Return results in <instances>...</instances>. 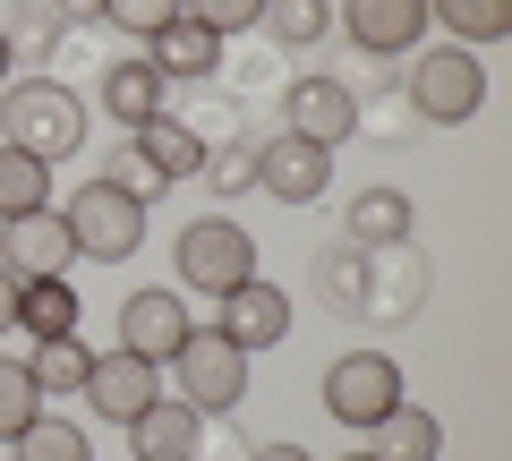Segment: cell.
<instances>
[{
    "label": "cell",
    "mask_w": 512,
    "mask_h": 461,
    "mask_svg": "<svg viewBox=\"0 0 512 461\" xmlns=\"http://www.w3.org/2000/svg\"><path fill=\"white\" fill-rule=\"evenodd\" d=\"M0 146L35 154V163H69L86 146V94L69 77H9L0 86Z\"/></svg>",
    "instance_id": "1"
},
{
    "label": "cell",
    "mask_w": 512,
    "mask_h": 461,
    "mask_svg": "<svg viewBox=\"0 0 512 461\" xmlns=\"http://www.w3.org/2000/svg\"><path fill=\"white\" fill-rule=\"evenodd\" d=\"M478 103H487V60L478 52H461V43H419V52L402 60V111L419 129H461V120H478Z\"/></svg>",
    "instance_id": "2"
},
{
    "label": "cell",
    "mask_w": 512,
    "mask_h": 461,
    "mask_svg": "<svg viewBox=\"0 0 512 461\" xmlns=\"http://www.w3.org/2000/svg\"><path fill=\"white\" fill-rule=\"evenodd\" d=\"M163 368H171V393H180L197 419H222V410L248 402V351H239L222 325H188V342Z\"/></svg>",
    "instance_id": "3"
},
{
    "label": "cell",
    "mask_w": 512,
    "mask_h": 461,
    "mask_svg": "<svg viewBox=\"0 0 512 461\" xmlns=\"http://www.w3.org/2000/svg\"><path fill=\"white\" fill-rule=\"evenodd\" d=\"M60 222H69V240H77V265H128L146 248V205L128 197V188H111V180H86L60 205Z\"/></svg>",
    "instance_id": "4"
},
{
    "label": "cell",
    "mask_w": 512,
    "mask_h": 461,
    "mask_svg": "<svg viewBox=\"0 0 512 461\" xmlns=\"http://www.w3.org/2000/svg\"><path fill=\"white\" fill-rule=\"evenodd\" d=\"M171 274H180V291L222 299L231 282L256 274V231H239L231 214H197V222L180 231V248H171Z\"/></svg>",
    "instance_id": "5"
},
{
    "label": "cell",
    "mask_w": 512,
    "mask_h": 461,
    "mask_svg": "<svg viewBox=\"0 0 512 461\" xmlns=\"http://www.w3.org/2000/svg\"><path fill=\"white\" fill-rule=\"evenodd\" d=\"M393 402H402V359L393 351H342L325 368V419H342V427L367 436Z\"/></svg>",
    "instance_id": "6"
},
{
    "label": "cell",
    "mask_w": 512,
    "mask_h": 461,
    "mask_svg": "<svg viewBox=\"0 0 512 461\" xmlns=\"http://www.w3.org/2000/svg\"><path fill=\"white\" fill-rule=\"evenodd\" d=\"M256 188L274 205H316L333 188V146H308V137H291V129L256 137Z\"/></svg>",
    "instance_id": "7"
},
{
    "label": "cell",
    "mask_w": 512,
    "mask_h": 461,
    "mask_svg": "<svg viewBox=\"0 0 512 461\" xmlns=\"http://www.w3.org/2000/svg\"><path fill=\"white\" fill-rule=\"evenodd\" d=\"M69 265H77V240H69V222H60V205L0 222V274L9 282H52V274H69Z\"/></svg>",
    "instance_id": "8"
},
{
    "label": "cell",
    "mask_w": 512,
    "mask_h": 461,
    "mask_svg": "<svg viewBox=\"0 0 512 461\" xmlns=\"http://www.w3.org/2000/svg\"><path fill=\"white\" fill-rule=\"evenodd\" d=\"M282 129L308 137V146H350L359 137V94L342 77H291L282 86Z\"/></svg>",
    "instance_id": "9"
},
{
    "label": "cell",
    "mask_w": 512,
    "mask_h": 461,
    "mask_svg": "<svg viewBox=\"0 0 512 461\" xmlns=\"http://www.w3.org/2000/svg\"><path fill=\"white\" fill-rule=\"evenodd\" d=\"M342 26L359 60H410L427 43V0H342Z\"/></svg>",
    "instance_id": "10"
},
{
    "label": "cell",
    "mask_w": 512,
    "mask_h": 461,
    "mask_svg": "<svg viewBox=\"0 0 512 461\" xmlns=\"http://www.w3.org/2000/svg\"><path fill=\"white\" fill-rule=\"evenodd\" d=\"M163 393V368L154 359H137V351H94V368H86V385H77V402L94 410V419H111V427H128L137 410Z\"/></svg>",
    "instance_id": "11"
},
{
    "label": "cell",
    "mask_w": 512,
    "mask_h": 461,
    "mask_svg": "<svg viewBox=\"0 0 512 461\" xmlns=\"http://www.w3.org/2000/svg\"><path fill=\"white\" fill-rule=\"evenodd\" d=\"M214 325L256 359V351H274L282 333H291V291H282V282H265V274H248V282H231V291H222Z\"/></svg>",
    "instance_id": "12"
},
{
    "label": "cell",
    "mask_w": 512,
    "mask_h": 461,
    "mask_svg": "<svg viewBox=\"0 0 512 461\" xmlns=\"http://www.w3.org/2000/svg\"><path fill=\"white\" fill-rule=\"evenodd\" d=\"M188 325H197V316H188V299H171V282H154V291H128V299H120V351L154 359V368H163V359L188 342Z\"/></svg>",
    "instance_id": "13"
},
{
    "label": "cell",
    "mask_w": 512,
    "mask_h": 461,
    "mask_svg": "<svg viewBox=\"0 0 512 461\" xmlns=\"http://www.w3.org/2000/svg\"><path fill=\"white\" fill-rule=\"evenodd\" d=\"M128 453L137 461H197L205 453V419L180 402V393H154V402L128 419Z\"/></svg>",
    "instance_id": "14"
},
{
    "label": "cell",
    "mask_w": 512,
    "mask_h": 461,
    "mask_svg": "<svg viewBox=\"0 0 512 461\" xmlns=\"http://www.w3.org/2000/svg\"><path fill=\"white\" fill-rule=\"evenodd\" d=\"M103 111L120 120V129H146V120H163V111H171V77L154 69L146 52H137V60H111V69H103Z\"/></svg>",
    "instance_id": "15"
},
{
    "label": "cell",
    "mask_w": 512,
    "mask_h": 461,
    "mask_svg": "<svg viewBox=\"0 0 512 461\" xmlns=\"http://www.w3.org/2000/svg\"><path fill=\"white\" fill-rule=\"evenodd\" d=\"M367 282H376V248H359V240H333L325 257L308 265V291L325 299L333 316H367Z\"/></svg>",
    "instance_id": "16"
},
{
    "label": "cell",
    "mask_w": 512,
    "mask_h": 461,
    "mask_svg": "<svg viewBox=\"0 0 512 461\" xmlns=\"http://www.w3.org/2000/svg\"><path fill=\"white\" fill-rule=\"evenodd\" d=\"M367 453L376 461H444V419L419 402H393L376 427H367Z\"/></svg>",
    "instance_id": "17"
},
{
    "label": "cell",
    "mask_w": 512,
    "mask_h": 461,
    "mask_svg": "<svg viewBox=\"0 0 512 461\" xmlns=\"http://www.w3.org/2000/svg\"><path fill=\"white\" fill-rule=\"evenodd\" d=\"M146 60L171 77V86H205V77L222 69V35H214V26H197V18H180V26H163V35L146 43Z\"/></svg>",
    "instance_id": "18"
},
{
    "label": "cell",
    "mask_w": 512,
    "mask_h": 461,
    "mask_svg": "<svg viewBox=\"0 0 512 461\" xmlns=\"http://www.w3.org/2000/svg\"><path fill=\"white\" fill-rule=\"evenodd\" d=\"M427 26H444V43L461 52H487L512 35V0H427Z\"/></svg>",
    "instance_id": "19"
},
{
    "label": "cell",
    "mask_w": 512,
    "mask_h": 461,
    "mask_svg": "<svg viewBox=\"0 0 512 461\" xmlns=\"http://www.w3.org/2000/svg\"><path fill=\"white\" fill-rule=\"evenodd\" d=\"M342 240H359V248L410 240V197H402V188H359V197H350V214H342Z\"/></svg>",
    "instance_id": "20"
},
{
    "label": "cell",
    "mask_w": 512,
    "mask_h": 461,
    "mask_svg": "<svg viewBox=\"0 0 512 461\" xmlns=\"http://www.w3.org/2000/svg\"><path fill=\"white\" fill-rule=\"evenodd\" d=\"M128 137H137V154H146V163L163 171V180H197L205 137L188 129V120H171V111H163V120H146V129H128Z\"/></svg>",
    "instance_id": "21"
},
{
    "label": "cell",
    "mask_w": 512,
    "mask_h": 461,
    "mask_svg": "<svg viewBox=\"0 0 512 461\" xmlns=\"http://www.w3.org/2000/svg\"><path fill=\"white\" fill-rule=\"evenodd\" d=\"M18 325L35 333V342L77 333V282H69V274H52V282H18Z\"/></svg>",
    "instance_id": "22"
},
{
    "label": "cell",
    "mask_w": 512,
    "mask_h": 461,
    "mask_svg": "<svg viewBox=\"0 0 512 461\" xmlns=\"http://www.w3.org/2000/svg\"><path fill=\"white\" fill-rule=\"evenodd\" d=\"M43 205H52V163H35V154H18V146H0V222L43 214Z\"/></svg>",
    "instance_id": "23"
},
{
    "label": "cell",
    "mask_w": 512,
    "mask_h": 461,
    "mask_svg": "<svg viewBox=\"0 0 512 461\" xmlns=\"http://www.w3.org/2000/svg\"><path fill=\"white\" fill-rule=\"evenodd\" d=\"M256 26H265L282 52H308V43L333 35V9H325V0H265V18H256Z\"/></svg>",
    "instance_id": "24"
},
{
    "label": "cell",
    "mask_w": 512,
    "mask_h": 461,
    "mask_svg": "<svg viewBox=\"0 0 512 461\" xmlns=\"http://www.w3.org/2000/svg\"><path fill=\"white\" fill-rule=\"evenodd\" d=\"M35 419H43V385H35V368H26V359H0V444H18Z\"/></svg>",
    "instance_id": "25"
},
{
    "label": "cell",
    "mask_w": 512,
    "mask_h": 461,
    "mask_svg": "<svg viewBox=\"0 0 512 461\" xmlns=\"http://www.w3.org/2000/svg\"><path fill=\"white\" fill-rule=\"evenodd\" d=\"M26 368H35L43 393H77V385H86V368H94V351L77 342V333H52V342H35V359H26Z\"/></svg>",
    "instance_id": "26"
},
{
    "label": "cell",
    "mask_w": 512,
    "mask_h": 461,
    "mask_svg": "<svg viewBox=\"0 0 512 461\" xmlns=\"http://www.w3.org/2000/svg\"><path fill=\"white\" fill-rule=\"evenodd\" d=\"M197 180L214 188V197H248V188H256V137H222V146H205Z\"/></svg>",
    "instance_id": "27"
},
{
    "label": "cell",
    "mask_w": 512,
    "mask_h": 461,
    "mask_svg": "<svg viewBox=\"0 0 512 461\" xmlns=\"http://www.w3.org/2000/svg\"><path fill=\"white\" fill-rule=\"evenodd\" d=\"M18 461H94V436L77 419H52V410H43V419L18 436Z\"/></svg>",
    "instance_id": "28"
},
{
    "label": "cell",
    "mask_w": 512,
    "mask_h": 461,
    "mask_svg": "<svg viewBox=\"0 0 512 461\" xmlns=\"http://www.w3.org/2000/svg\"><path fill=\"white\" fill-rule=\"evenodd\" d=\"M94 180H111V188H128V197H137V205H154V197H163V188H171L163 171H154L146 154H137V137H128V146H111V154H103V171H94Z\"/></svg>",
    "instance_id": "29"
},
{
    "label": "cell",
    "mask_w": 512,
    "mask_h": 461,
    "mask_svg": "<svg viewBox=\"0 0 512 461\" xmlns=\"http://www.w3.org/2000/svg\"><path fill=\"white\" fill-rule=\"evenodd\" d=\"M103 26H120V35L154 43L163 26H180V0H103Z\"/></svg>",
    "instance_id": "30"
},
{
    "label": "cell",
    "mask_w": 512,
    "mask_h": 461,
    "mask_svg": "<svg viewBox=\"0 0 512 461\" xmlns=\"http://www.w3.org/2000/svg\"><path fill=\"white\" fill-rule=\"evenodd\" d=\"M180 18H197V26H214V35L231 43V35H248V26L265 18V0H180Z\"/></svg>",
    "instance_id": "31"
},
{
    "label": "cell",
    "mask_w": 512,
    "mask_h": 461,
    "mask_svg": "<svg viewBox=\"0 0 512 461\" xmlns=\"http://www.w3.org/2000/svg\"><path fill=\"white\" fill-rule=\"evenodd\" d=\"M43 9H52L60 26H77V35H86V26H103V0H43Z\"/></svg>",
    "instance_id": "32"
},
{
    "label": "cell",
    "mask_w": 512,
    "mask_h": 461,
    "mask_svg": "<svg viewBox=\"0 0 512 461\" xmlns=\"http://www.w3.org/2000/svg\"><path fill=\"white\" fill-rule=\"evenodd\" d=\"M0 333H18V282L0 274Z\"/></svg>",
    "instance_id": "33"
},
{
    "label": "cell",
    "mask_w": 512,
    "mask_h": 461,
    "mask_svg": "<svg viewBox=\"0 0 512 461\" xmlns=\"http://www.w3.org/2000/svg\"><path fill=\"white\" fill-rule=\"evenodd\" d=\"M248 461H308V444H256Z\"/></svg>",
    "instance_id": "34"
},
{
    "label": "cell",
    "mask_w": 512,
    "mask_h": 461,
    "mask_svg": "<svg viewBox=\"0 0 512 461\" xmlns=\"http://www.w3.org/2000/svg\"><path fill=\"white\" fill-rule=\"evenodd\" d=\"M9 77H18V60H9V35H0V86H9Z\"/></svg>",
    "instance_id": "35"
},
{
    "label": "cell",
    "mask_w": 512,
    "mask_h": 461,
    "mask_svg": "<svg viewBox=\"0 0 512 461\" xmlns=\"http://www.w3.org/2000/svg\"><path fill=\"white\" fill-rule=\"evenodd\" d=\"M342 461H376V453H342Z\"/></svg>",
    "instance_id": "36"
},
{
    "label": "cell",
    "mask_w": 512,
    "mask_h": 461,
    "mask_svg": "<svg viewBox=\"0 0 512 461\" xmlns=\"http://www.w3.org/2000/svg\"><path fill=\"white\" fill-rule=\"evenodd\" d=\"M9 9H26V0H9Z\"/></svg>",
    "instance_id": "37"
}]
</instances>
